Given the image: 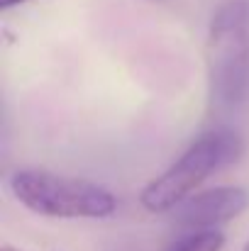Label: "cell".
<instances>
[{"instance_id": "cell-1", "label": "cell", "mask_w": 249, "mask_h": 251, "mask_svg": "<svg viewBox=\"0 0 249 251\" xmlns=\"http://www.w3.org/2000/svg\"><path fill=\"white\" fill-rule=\"evenodd\" d=\"M210 102L237 110L249 98V2H222L208 25L205 42Z\"/></svg>"}, {"instance_id": "cell-2", "label": "cell", "mask_w": 249, "mask_h": 251, "mask_svg": "<svg viewBox=\"0 0 249 251\" xmlns=\"http://www.w3.org/2000/svg\"><path fill=\"white\" fill-rule=\"evenodd\" d=\"M242 154H245V142L230 127L203 132L164 173H159L142 188L139 193L142 207L152 215L173 210L181 200L193 195L213 173L240 161Z\"/></svg>"}, {"instance_id": "cell-3", "label": "cell", "mask_w": 249, "mask_h": 251, "mask_svg": "<svg viewBox=\"0 0 249 251\" xmlns=\"http://www.w3.org/2000/svg\"><path fill=\"white\" fill-rule=\"evenodd\" d=\"M7 188L29 212L52 220H105L117 212V200L108 188L44 168L12 171Z\"/></svg>"}, {"instance_id": "cell-4", "label": "cell", "mask_w": 249, "mask_h": 251, "mask_svg": "<svg viewBox=\"0 0 249 251\" xmlns=\"http://www.w3.org/2000/svg\"><path fill=\"white\" fill-rule=\"evenodd\" d=\"M249 205V193L237 185H218L195 190L168 210L171 222L181 229H218L220 225L240 217Z\"/></svg>"}, {"instance_id": "cell-5", "label": "cell", "mask_w": 249, "mask_h": 251, "mask_svg": "<svg viewBox=\"0 0 249 251\" xmlns=\"http://www.w3.org/2000/svg\"><path fill=\"white\" fill-rule=\"evenodd\" d=\"M225 234L220 229H183L164 251H222Z\"/></svg>"}, {"instance_id": "cell-6", "label": "cell", "mask_w": 249, "mask_h": 251, "mask_svg": "<svg viewBox=\"0 0 249 251\" xmlns=\"http://www.w3.org/2000/svg\"><path fill=\"white\" fill-rule=\"evenodd\" d=\"M25 2H29V0H0V10H10V7H17Z\"/></svg>"}, {"instance_id": "cell-7", "label": "cell", "mask_w": 249, "mask_h": 251, "mask_svg": "<svg viewBox=\"0 0 249 251\" xmlns=\"http://www.w3.org/2000/svg\"><path fill=\"white\" fill-rule=\"evenodd\" d=\"M0 251H20V249H15V247H10V244H5V247H2V249Z\"/></svg>"}, {"instance_id": "cell-8", "label": "cell", "mask_w": 249, "mask_h": 251, "mask_svg": "<svg viewBox=\"0 0 249 251\" xmlns=\"http://www.w3.org/2000/svg\"><path fill=\"white\" fill-rule=\"evenodd\" d=\"M242 251H249V237H247V244H245V249Z\"/></svg>"}]
</instances>
